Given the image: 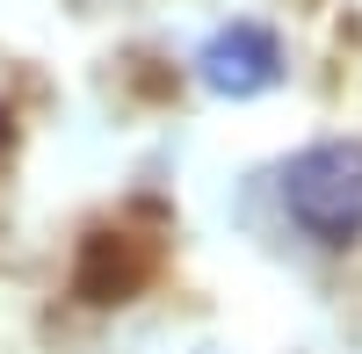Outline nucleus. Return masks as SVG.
<instances>
[{
  "label": "nucleus",
  "instance_id": "nucleus-3",
  "mask_svg": "<svg viewBox=\"0 0 362 354\" xmlns=\"http://www.w3.org/2000/svg\"><path fill=\"white\" fill-rule=\"evenodd\" d=\"M0 145H8V109H0Z\"/></svg>",
  "mask_w": 362,
  "mask_h": 354
},
{
  "label": "nucleus",
  "instance_id": "nucleus-2",
  "mask_svg": "<svg viewBox=\"0 0 362 354\" xmlns=\"http://www.w3.org/2000/svg\"><path fill=\"white\" fill-rule=\"evenodd\" d=\"M189 73H196L203 94H218V102H254V94H268V87L283 80V37L268 22H254V15H232V22H218L196 44Z\"/></svg>",
  "mask_w": 362,
  "mask_h": 354
},
{
  "label": "nucleus",
  "instance_id": "nucleus-1",
  "mask_svg": "<svg viewBox=\"0 0 362 354\" xmlns=\"http://www.w3.org/2000/svg\"><path fill=\"white\" fill-rule=\"evenodd\" d=\"M283 217L312 246H355L362 239V138H319L290 152L276 173Z\"/></svg>",
  "mask_w": 362,
  "mask_h": 354
}]
</instances>
